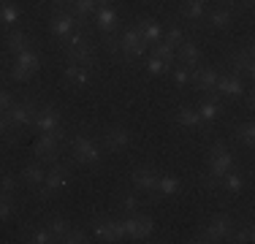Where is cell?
Masks as SVG:
<instances>
[{
    "mask_svg": "<svg viewBox=\"0 0 255 244\" xmlns=\"http://www.w3.org/2000/svg\"><path fill=\"white\" fill-rule=\"evenodd\" d=\"M234 146L226 144L223 138H217L215 144L209 146V155H206V174H204V185L209 190L217 187V179L223 174H228L231 168H236V155H234Z\"/></svg>",
    "mask_w": 255,
    "mask_h": 244,
    "instance_id": "1",
    "label": "cell"
},
{
    "mask_svg": "<svg viewBox=\"0 0 255 244\" xmlns=\"http://www.w3.org/2000/svg\"><path fill=\"white\" fill-rule=\"evenodd\" d=\"M101 160H103L101 141H95L87 133H76V136L71 138V163L84 166V168H98Z\"/></svg>",
    "mask_w": 255,
    "mask_h": 244,
    "instance_id": "2",
    "label": "cell"
},
{
    "mask_svg": "<svg viewBox=\"0 0 255 244\" xmlns=\"http://www.w3.org/2000/svg\"><path fill=\"white\" fill-rule=\"evenodd\" d=\"M114 54H120V57L125 60V63H136V60H141L144 54L149 52V44H144L141 35H138L136 24L133 27H125L123 33L114 38Z\"/></svg>",
    "mask_w": 255,
    "mask_h": 244,
    "instance_id": "3",
    "label": "cell"
},
{
    "mask_svg": "<svg viewBox=\"0 0 255 244\" xmlns=\"http://www.w3.org/2000/svg\"><path fill=\"white\" fill-rule=\"evenodd\" d=\"M63 141H65L63 127H60V130H52V133H38V138H35V144H33L35 160H41L44 166L57 163L60 152H63Z\"/></svg>",
    "mask_w": 255,
    "mask_h": 244,
    "instance_id": "4",
    "label": "cell"
},
{
    "mask_svg": "<svg viewBox=\"0 0 255 244\" xmlns=\"http://www.w3.org/2000/svg\"><path fill=\"white\" fill-rule=\"evenodd\" d=\"M236 228V220L226 215V212H220V215H212L209 223L204 225L201 231L196 234V239L193 242H201V244H209V242H228V236L234 234Z\"/></svg>",
    "mask_w": 255,
    "mask_h": 244,
    "instance_id": "5",
    "label": "cell"
},
{
    "mask_svg": "<svg viewBox=\"0 0 255 244\" xmlns=\"http://www.w3.org/2000/svg\"><path fill=\"white\" fill-rule=\"evenodd\" d=\"M68 185H71V171H68V166H63V163L57 160V163H52V166L46 168L44 185L35 187L33 195H35V198H52L54 193L65 190Z\"/></svg>",
    "mask_w": 255,
    "mask_h": 244,
    "instance_id": "6",
    "label": "cell"
},
{
    "mask_svg": "<svg viewBox=\"0 0 255 244\" xmlns=\"http://www.w3.org/2000/svg\"><path fill=\"white\" fill-rule=\"evenodd\" d=\"M130 144H133V133L128 130L125 125H109V127H103L101 146L106 152H112V155H123Z\"/></svg>",
    "mask_w": 255,
    "mask_h": 244,
    "instance_id": "7",
    "label": "cell"
},
{
    "mask_svg": "<svg viewBox=\"0 0 255 244\" xmlns=\"http://www.w3.org/2000/svg\"><path fill=\"white\" fill-rule=\"evenodd\" d=\"M35 109H38L35 98H25V101H16L14 106H11L8 112H5V120L11 122V127H14V130H27V127H33Z\"/></svg>",
    "mask_w": 255,
    "mask_h": 244,
    "instance_id": "8",
    "label": "cell"
},
{
    "mask_svg": "<svg viewBox=\"0 0 255 244\" xmlns=\"http://www.w3.org/2000/svg\"><path fill=\"white\" fill-rule=\"evenodd\" d=\"M247 84L245 79L239 76V73H217V84H215V93L220 98H226V101H242V95H245Z\"/></svg>",
    "mask_w": 255,
    "mask_h": 244,
    "instance_id": "9",
    "label": "cell"
},
{
    "mask_svg": "<svg viewBox=\"0 0 255 244\" xmlns=\"http://www.w3.org/2000/svg\"><path fill=\"white\" fill-rule=\"evenodd\" d=\"M76 27H84V24L79 22L68 8H54L52 19H49V30H52L54 38H57V41H65V38H68V35L76 30Z\"/></svg>",
    "mask_w": 255,
    "mask_h": 244,
    "instance_id": "10",
    "label": "cell"
},
{
    "mask_svg": "<svg viewBox=\"0 0 255 244\" xmlns=\"http://www.w3.org/2000/svg\"><path fill=\"white\" fill-rule=\"evenodd\" d=\"M60 125H63V117H60L57 109L52 103H38L35 117H33V130L35 133H52V130H60Z\"/></svg>",
    "mask_w": 255,
    "mask_h": 244,
    "instance_id": "11",
    "label": "cell"
},
{
    "mask_svg": "<svg viewBox=\"0 0 255 244\" xmlns=\"http://www.w3.org/2000/svg\"><path fill=\"white\" fill-rule=\"evenodd\" d=\"M196 112L201 114L204 125L212 127L217 120L223 117V112H226V103H223V98L217 95V93H204V98L196 103Z\"/></svg>",
    "mask_w": 255,
    "mask_h": 244,
    "instance_id": "12",
    "label": "cell"
},
{
    "mask_svg": "<svg viewBox=\"0 0 255 244\" xmlns=\"http://www.w3.org/2000/svg\"><path fill=\"white\" fill-rule=\"evenodd\" d=\"M228 65L234 73H239V76H247L253 79L255 76V63H253V46L245 44L239 49H234V52H228Z\"/></svg>",
    "mask_w": 255,
    "mask_h": 244,
    "instance_id": "13",
    "label": "cell"
},
{
    "mask_svg": "<svg viewBox=\"0 0 255 244\" xmlns=\"http://www.w3.org/2000/svg\"><path fill=\"white\" fill-rule=\"evenodd\" d=\"M130 185L136 193L141 195H149L152 198L155 195V185H157V171L152 166H138L130 171Z\"/></svg>",
    "mask_w": 255,
    "mask_h": 244,
    "instance_id": "14",
    "label": "cell"
},
{
    "mask_svg": "<svg viewBox=\"0 0 255 244\" xmlns=\"http://www.w3.org/2000/svg\"><path fill=\"white\" fill-rule=\"evenodd\" d=\"M93 19H95V30H98L103 38L114 35V33H117V27H120V14H117L114 5H101V8H95Z\"/></svg>",
    "mask_w": 255,
    "mask_h": 244,
    "instance_id": "15",
    "label": "cell"
},
{
    "mask_svg": "<svg viewBox=\"0 0 255 244\" xmlns=\"http://www.w3.org/2000/svg\"><path fill=\"white\" fill-rule=\"evenodd\" d=\"M215 190H223L228 195H242L247 190V174L239 168H231L228 174H223L220 179H217V187Z\"/></svg>",
    "mask_w": 255,
    "mask_h": 244,
    "instance_id": "16",
    "label": "cell"
},
{
    "mask_svg": "<svg viewBox=\"0 0 255 244\" xmlns=\"http://www.w3.org/2000/svg\"><path fill=\"white\" fill-rule=\"evenodd\" d=\"M217 68H212V65H196L190 73V84H196L201 93H215V84H217Z\"/></svg>",
    "mask_w": 255,
    "mask_h": 244,
    "instance_id": "17",
    "label": "cell"
},
{
    "mask_svg": "<svg viewBox=\"0 0 255 244\" xmlns=\"http://www.w3.org/2000/svg\"><path fill=\"white\" fill-rule=\"evenodd\" d=\"M177 63L179 65H187V68H196V65L204 63V49L196 44V41H182L177 46Z\"/></svg>",
    "mask_w": 255,
    "mask_h": 244,
    "instance_id": "18",
    "label": "cell"
},
{
    "mask_svg": "<svg viewBox=\"0 0 255 244\" xmlns=\"http://www.w3.org/2000/svg\"><path fill=\"white\" fill-rule=\"evenodd\" d=\"M63 82L71 84V87H90V84H93V68L68 63L65 71H63Z\"/></svg>",
    "mask_w": 255,
    "mask_h": 244,
    "instance_id": "19",
    "label": "cell"
},
{
    "mask_svg": "<svg viewBox=\"0 0 255 244\" xmlns=\"http://www.w3.org/2000/svg\"><path fill=\"white\" fill-rule=\"evenodd\" d=\"M174 122H177L179 127H187V130H201V133L209 130V127L204 125L201 114L196 112V106H179L177 114H174Z\"/></svg>",
    "mask_w": 255,
    "mask_h": 244,
    "instance_id": "20",
    "label": "cell"
},
{
    "mask_svg": "<svg viewBox=\"0 0 255 244\" xmlns=\"http://www.w3.org/2000/svg\"><path fill=\"white\" fill-rule=\"evenodd\" d=\"M206 22H209L212 30H220V33H226V30L231 27V22H234V8L226 3L215 5V8L206 11Z\"/></svg>",
    "mask_w": 255,
    "mask_h": 244,
    "instance_id": "21",
    "label": "cell"
},
{
    "mask_svg": "<svg viewBox=\"0 0 255 244\" xmlns=\"http://www.w3.org/2000/svg\"><path fill=\"white\" fill-rule=\"evenodd\" d=\"M65 60L76 65H87V68H95L98 65V46L87 44V46H79V49H68L65 52Z\"/></svg>",
    "mask_w": 255,
    "mask_h": 244,
    "instance_id": "22",
    "label": "cell"
},
{
    "mask_svg": "<svg viewBox=\"0 0 255 244\" xmlns=\"http://www.w3.org/2000/svg\"><path fill=\"white\" fill-rule=\"evenodd\" d=\"M182 193V179L174 174H157L155 185V198H177Z\"/></svg>",
    "mask_w": 255,
    "mask_h": 244,
    "instance_id": "23",
    "label": "cell"
},
{
    "mask_svg": "<svg viewBox=\"0 0 255 244\" xmlns=\"http://www.w3.org/2000/svg\"><path fill=\"white\" fill-rule=\"evenodd\" d=\"M14 68H19V71L30 73V76H35V73L41 71V54H38V49L30 46V49H25V52L14 54Z\"/></svg>",
    "mask_w": 255,
    "mask_h": 244,
    "instance_id": "24",
    "label": "cell"
},
{
    "mask_svg": "<svg viewBox=\"0 0 255 244\" xmlns=\"http://www.w3.org/2000/svg\"><path fill=\"white\" fill-rule=\"evenodd\" d=\"M33 46V35L25 33L22 27H11L8 33H5V49L11 52V57L19 52H25V49Z\"/></svg>",
    "mask_w": 255,
    "mask_h": 244,
    "instance_id": "25",
    "label": "cell"
},
{
    "mask_svg": "<svg viewBox=\"0 0 255 244\" xmlns=\"http://www.w3.org/2000/svg\"><path fill=\"white\" fill-rule=\"evenodd\" d=\"M234 149H253L255 144V125L253 120H245L239 125H234Z\"/></svg>",
    "mask_w": 255,
    "mask_h": 244,
    "instance_id": "26",
    "label": "cell"
},
{
    "mask_svg": "<svg viewBox=\"0 0 255 244\" xmlns=\"http://www.w3.org/2000/svg\"><path fill=\"white\" fill-rule=\"evenodd\" d=\"M136 30H138V35H141L144 44H157V41H163V27L155 19H149V16H138Z\"/></svg>",
    "mask_w": 255,
    "mask_h": 244,
    "instance_id": "27",
    "label": "cell"
},
{
    "mask_svg": "<svg viewBox=\"0 0 255 244\" xmlns=\"http://www.w3.org/2000/svg\"><path fill=\"white\" fill-rule=\"evenodd\" d=\"M206 11H209V3H206V0H182L179 14H182V19L196 24V22L206 19Z\"/></svg>",
    "mask_w": 255,
    "mask_h": 244,
    "instance_id": "28",
    "label": "cell"
},
{
    "mask_svg": "<svg viewBox=\"0 0 255 244\" xmlns=\"http://www.w3.org/2000/svg\"><path fill=\"white\" fill-rule=\"evenodd\" d=\"M44 176H46V166L41 160H33V163H27V166H22V182L30 187V193L44 185Z\"/></svg>",
    "mask_w": 255,
    "mask_h": 244,
    "instance_id": "29",
    "label": "cell"
},
{
    "mask_svg": "<svg viewBox=\"0 0 255 244\" xmlns=\"http://www.w3.org/2000/svg\"><path fill=\"white\" fill-rule=\"evenodd\" d=\"M22 22V8L19 5H14L11 0H3L0 3V27H16V24Z\"/></svg>",
    "mask_w": 255,
    "mask_h": 244,
    "instance_id": "30",
    "label": "cell"
},
{
    "mask_svg": "<svg viewBox=\"0 0 255 244\" xmlns=\"http://www.w3.org/2000/svg\"><path fill=\"white\" fill-rule=\"evenodd\" d=\"M95 8H98V5H95V0H71V3H68V11L82 24H87V16H93Z\"/></svg>",
    "mask_w": 255,
    "mask_h": 244,
    "instance_id": "31",
    "label": "cell"
},
{
    "mask_svg": "<svg viewBox=\"0 0 255 244\" xmlns=\"http://www.w3.org/2000/svg\"><path fill=\"white\" fill-rule=\"evenodd\" d=\"M149 54L157 60H163V63L168 65H177V49L171 44H166V41H157V44H149Z\"/></svg>",
    "mask_w": 255,
    "mask_h": 244,
    "instance_id": "32",
    "label": "cell"
},
{
    "mask_svg": "<svg viewBox=\"0 0 255 244\" xmlns=\"http://www.w3.org/2000/svg\"><path fill=\"white\" fill-rule=\"evenodd\" d=\"M117 209H120V215H136V212H141V201H138L136 190L120 195V198H117Z\"/></svg>",
    "mask_w": 255,
    "mask_h": 244,
    "instance_id": "33",
    "label": "cell"
},
{
    "mask_svg": "<svg viewBox=\"0 0 255 244\" xmlns=\"http://www.w3.org/2000/svg\"><path fill=\"white\" fill-rule=\"evenodd\" d=\"M25 242H30V244H52L57 239L52 236V231L46 228V225H35V228L25 231Z\"/></svg>",
    "mask_w": 255,
    "mask_h": 244,
    "instance_id": "34",
    "label": "cell"
},
{
    "mask_svg": "<svg viewBox=\"0 0 255 244\" xmlns=\"http://www.w3.org/2000/svg\"><path fill=\"white\" fill-rule=\"evenodd\" d=\"M106 228H109V236L112 242H125V223H123V215H106Z\"/></svg>",
    "mask_w": 255,
    "mask_h": 244,
    "instance_id": "35",
    "label": "cell"
},
{
    "mask_svg": "<svg viewBox=\"0 0 255 244\" xmlns=\"http://www.w3.org/2000/svg\"><path fill=\"white\" fill-rule=\"evenodd\" d=\"M46 228H49V231H52V236L60 242L65 234H68V228H71V220H68V217H63V215H52L49 220H46Z\"/></svg>",
    "mask_w": 255,
    "mask_h": 244,
    "instance_id": "36",
    "label": "cell"
},
{
    "mask_svg": "<svg viewBox=\"0 0 255 244\" xmlns=\"http://www.w3.org/2000/svg\"><path fill=\"white\" fill-rule=\"evenodd\" d=\"M19 209V198L16 195H0V223H8Z\"/></svg>",
    "mask_w": 255,
    "mask_h": 244,
    "instance_id": "37",
    "label": "cell"
},
{
    "mask_svg": "<svg viewBox=\"0 0 255 244\" xmlns=\"http://www.w3.org/2000/svg\"><path fill=\"white\" fill-rule=\"evenodd\" d=\"M87 44H93V41H90V35H87V30H84V27H76L74 33H71L68 38L63 41V49L68 52V49H79V46H87Z\"/></svg>",
    "mask_w": 255,
    "mask_h": 244,
    "instance_id": "38",
    "label": "cell"
},
{
    "mask_svg": "<svg viewBox=\"0 0 255 244\" xmlns=\"http://www.w3.org/2000/svg\"><path fill=\"white\" fill-rule=\"evenodd\" d=\"M90 236L98 242H112V236H109V228H106V215H95L93 217V231H90Z\"/></svg>",
    "mask_w": 255,
    "mask_h": 244,
    "instance_id": "39",
    "label": "cell"
},
{
    "mask_svg": "<svg viewBox=\"0 0 255 244\" xmlns=\"http://www.w3.org/2000/svg\"><path fill=\"white\" fill-rule=\"evenodd\" d=\"M16 193H19V176L0 174V195H16Z\"/></svg>",
    "mask_w": 255,
    "mask_h": 244,
    "instance_id": "40",
    "label": "cell"
},
{
    "mask_svg": "<svg viewBox=\"0 0 255 244\" xmlns=\"http://www.w3.org/2000/svg\"><path fill=\"white\" fill-rule=\"evenodd\" d=\"M163 41L166 44H171L174 49H177L182 41H187V33H185V27H179V24H171L168 30H163Z\"/></svg>",
    "mask_w": 255,
    "mask_h": 244,
    "instance_id": "41",
    "label": "cell"
},
{
    "mask_svg": "<svg viewBox=\"0 0 255 244\" xmlns=\"http://www.w3.org/2000/svg\"><path fill=\"white\" fill-rule=\"evenodd\" d=\"M255 239V231H253V225L247 223L245 228H239V225H236L234 228V234L228 236V242H234V244H250Z\"/></svg>",
    "mask_w": 255,
    "mask_h": 244,
    "instance_id": "42",
    "label": "cell"
},
{
    "mask_svg": "<svg viewBox=\"0 0 255 244\" xmlns=\"http://www.w3.org/2000/svg\"><path fill=\"white\" fill-rule=\"evenodd\" d=\"M171 79H174V84H177V87H187V84H190V73H193V68H187V65H171Z\"/></svg>",
    "mask_w": 255,
    "mask_h": 244,
    "instance_id": "43",
    "label": "cell"
},
{
    "mask_svg": "<svg viewBox=\"0 0 255 244\" xmlns=\"http://www.w3.org/2000/svg\"><path fill=\"white\" fill-rule=\"evenodd\" d=\"M152 234H155V220L149 215H144V212H138V242L149 239Z\"/></svg>",
    "mask_w": 255,
    "mask_h": 244,
    "instance_id": "44",
    "label": "cell"
},
{
    "mask_svg": "<svg viewBox=\"0 0 255 244\" xmlns=\"http://www.w3.org/2000/svg\"><path fill=\"white\" fill-rule=\"evenodd\" d=\"M60 242H63V244H84V242H90V234H87L84 228H79V225H76V228L71 225L68 234H65Z\"/></svg>",
    "mask_w": 255,
    "mask_h": 244,
    "instance_id": "45",
    "label": "cell"
},
{
    "mask_svg": "<svg viewBox=\"0 0 255 244\" xmlns=\"http://www.w3.org/2000/svg\"><path fill=\"white\" fill-rule=\"evenodd\" d=\"M123 223H125V236L130 242H138V212L136 215H123Z\"/></svg>",
    "mask_w": 255,
    "mask_h": 244,
    "instance_id": "46",
    "label": "cell"
},
{
    "mask_svg": "<svg viewBox=\"0 0 255 244\" xmlns=\"http://www.w3.org/2000/svg\"><path fill=\"white\" fill-rule=\"evenodd\" d=\"M168 71H171V65H168V63L152 57V54L147 57V73H149V76H163V73H168Z\"/></svg>",
    "mask_w": 255,
    "mask_h": 244,
    "instance_id": "47",
    "label": "cell"
},
{
    "mask_svg": "<svg viewBox=\"0 0 255 244\" xmlns=\"http://www.w3.org/2000/svg\"><path fill=\"white\" fill-rule=\"evenodd\" d=\"M0 138H3V141H8V144L16 141V130L11 127V122L5 120V114H0Z\"/></svg>",
    "mask_w": 255,
    "mask_h": 244,
    "instance_id": "48",
    "label": "cell"
},
{
    "mask_svg": "<svg viewBox=\"0 0 255 244\" xmlns=\"http://www.w3.org/2000/svg\"><path fill=\"white\" fill-rule=\"evenodd\" d=\"M8 76H11V82H16V84H27V82H33V76H30V73L19 71V68H14V65L8 68Z\"/></svg>",
    "mask_w": 255,
    "mask_h": 244,
    "instance_id": "49",
    "label": "cell"
},
{
    "mask_svg": "<svg viewBox=\"0 0 255 244\" xmlns=\"http://www.w3.org/2000/svg\"><path fill=\"white\" fill-rule=\"evenodd\" d=\"M14 103H16V98L11 95L8 90H0V114H5L11 106H14Z\"/></svg>",
    "mask_w": 255,
    "mask_h": 244,
    "instance_id": "50",
    "label": "cell"
},
{
    "mask_svg": "<svg viewBox=\"0 0 255 244\" xmlns=\"http://www.w3.org/2000/svg\"><path fill=\"white\" fill-rule=\"evenodd\" d=\"M242 98H245V106H247V112H253V109H255V90H253V87H247V90H245V95H242Z\"/></svg>",
    "mask_w": 255,
    "mask_h": 244,
    "instance_id": "51",
    "label": "cell"
},
{
    "mask_svg": "<svg viewBox=\"0 0 255 244\" xmlns=\"http://www.w3.org/2000/svg\"><path fill=\"white\" fill-rule=\"evenodd\" d=\"M49 3L54 5V8H68V3H71V0H49Z\"/></svg>",
    "mask_w": 255,
    "mask_h": 244,
    "instance_id": "52",
    "label": "cell"
},
{
    "mask_svg": "<svg viewBox=\"0 0 255 244\" xmlns=\"http://www.w3.org/2000/svg\"><path fill=\"white\" fill-rule=\"evenodd\" d=\"M95 5H98V8L101 5H114V0H95Z\"/></svg>",
    "mask_w": 255,
    "mask_h": 244,
    "instance_id": "53",
    "label": "cell"
},
{
    "mask_svg": "<svg viewBox=\"0 0 255 244\" xmlns=\"http://www.w3.org/2000/svg\"><path fill=\"white\" fill-rule=\"evenodd\" d=\"M253 0H236V5H250Z\"/></svg>",
    "mask_w": 255,
    "mask_h": 244,
    "instance_id": "54",
    "label": "cell"
},
{
    "mask_svg": "<svg viewBox=\"0 0 255 244\" xmlns=\"http://www.w3.org/2000/svg\"><path fill=\"white\" fill-rule=\"evenodd\" d=\"M226 5H231V8H236V0H223Z\"/></svg>",
    "mask_w": 255,
    "mask_h": 244,
    "instance_id": "55",
    "label": "cell"
}]
</instances>
